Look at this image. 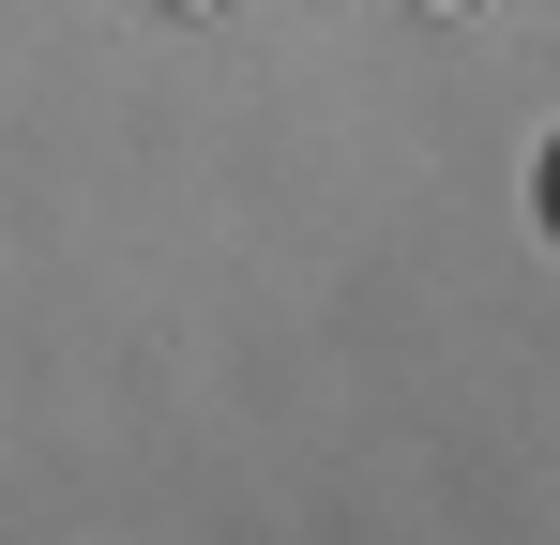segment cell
Here are the masks:
<instances>
[{
  "label": "cell",
  "instance_id": "obj_1",
  "mask_svg": "<svg viewBox=\"0 0 560 545\" xmlns=\"http://www.w3.org/2000/svg\"><path fill=\"white\" fill-rule=\"evenodd\" d=\"M152 15H228V0H152Z\"/></svg>",
  "mask_w": 560,
  "mask_h": 545
},
{
  "label": "cell",
  "instance_id": "obj_2",
  "mask_svg": "<svg viewBox=\"0 0 560 545\" xmlns=\"http://www.w3.org/2000/svg\"><path fill=\"white\" fill-rule=\"evenodd\" d=\"M409 15H469V0H409Z\"/></svg>",
  "mask_w": 560,
  "mask_h": 545
}]
</instances>
